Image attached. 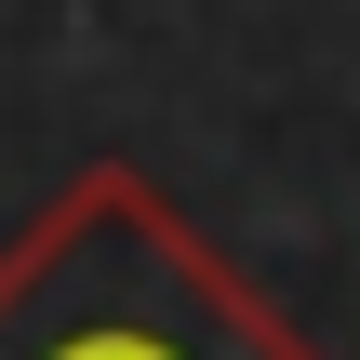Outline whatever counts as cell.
<instances>
[{
    "label": "cell",
    "mask_w": 360,
    "mask_h": 360,
    "mask_svg": "<svg viewBox=\"0 0 360 360\" xmlns=\"http://www.w3.org/2000/svg\"><path fill=\"white\" fill-rule=\"evenodd\" d=\"M0 360H307L134 174H80L0 254Z\"/></svg>",
    "instance_id": "1"
}]
</instances>
